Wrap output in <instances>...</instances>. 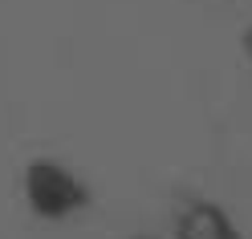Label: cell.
<instances>
[{
    "label": "cell",
    "instance_id": "7a4b0ae2",
    "mask_svg": "<svg viewBox=\"0 0 252 239\" xmlns=\"http://www.w3.org/2000/svg\"><path fill=\"white\" fill-rule=\"evenodd\" d=\"M175 239H244V231L220 203L191 199L175 211Z\"/></svg>",
    "mask_w": 252,
    "mask_h": 239
},
{
    "label": "cell",
    "instance_id": "3957f363",
    "mask_svg": "<svg viewBox=\"0 0 252 239\" xmlns=\"http://www.w3.org/2000/svg\"><path fill=\"white\" fill-rule=\"evenodd\" d=\"M143 239H147V235H143Z\"/></svg>",
    "mask_w": 252,
    "mask_h": 239
},
{
    "label": "cell",
    "instance_id": "6da1fadb",
    "mask_svg": "<svg viewBox=\"0 0 252 239\" xmlns=\"http://www.w3.org/2000/svg\"><path fill=\"white\" fill-rule=\"evenodd\" d=\"M25 199L41 219H65L77 207H86L90 190L65 162L37 158V162L25 170Z\"/></svg>",
    "mask_w": 252,
    "mask_h": 239
}]
</instances>
